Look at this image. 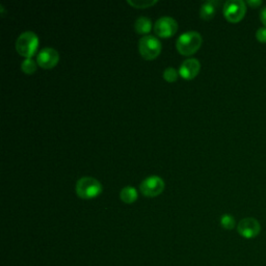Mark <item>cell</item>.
<instances>
[{
	"label": "cell",
	"instance_id": "ba28073f",
	"mask_svg": "<svg viewBox=\"0 0 266 266\" xmlns=\"http://www.w3.org/2000/svg\"><path fill=\"white\" fill-rule=\"evenodd\" d=\"M177 21L169 16H163L160 17L154 25V29L155 32L159 35V36H171L173 35L176 30H177Z\"/></svg>",
	"mask_w": 266,
	"mask_h": 266
},
{
	"label": "cell",
	"instance_id": "6da1fadb",
	"mask_svg": "<svg viewBox=\"0 0 266 266\" xmlns=\"http://www.w3.org/2000/svg\"><path fill=\"white\" fill-rule=\"evenodd\" d=\"M202 44V35L195 30H188L181 33L176 41L178 51L184 55L195 53Z\"/></svg>",
	"mask_w": 266,
	"mask_h": 266
},
{
	"label": "cell",
	"instance_id": "30bf717a",
	"mask_svg": "<svg viewBox=\"0 0 266 266\" xmlns=\"http://www.w3.org/2000/svg\"><path fill=\"white\" fill-rule=\"evenodd\" d=\"M201 64L197 58H187L182 62L179 68V74L185 79H192L199 73Z\"/></svg>",
	"mask_w": 266,
	"mask_h": 266
},
{
	"label": "cell",
	"instance_id": "8992f818",
	"mask_svg": "<svg viewBox=\"0 0 266 266\" xmlns=\"http://www.w3.org/2000/svg\"><path fill=\"white\" fill-rule=\"evenodd\" d=\"M140 192L147 197H155L159 195L165 188V182L159 176L152 175L145 178L140 185Z\"/></svg>",
	"mask_w": 266,
	"mask_h": 266
},
{
	"label": "cell",
	"instance_id": "2e32d148",
	"mask_svg": "<svg viewBox=\"0 0 266 266\" xmlns=\"http://www.w3.org/2000/svg\"><path fill=\"white\" fill-rule=\"evenodd\" d=\"M21 68H22L23 72H25L26 74H31V73H33L36 70V64H35L33 58L28 57V58H25L22 62Z\"/></svg>",
	"mask_w": 266,
	"mask_h": 266
},
{
	"label": "cell",
	"instance_id": "7c38bea8",
	"mask_svg": "<svg viewBox=\"0 0 266 266\" xmlns=\"http://www.w3.org/2000/svg\"><path fill=\"white\" fill-rule=\"evenodd\" d=\"M152 22L151 19L145 16L138 17L134 22V28L138 33H148L151 30Z\"/></svg>",
	"mask_w": 266,
	"mask_h": 266
},
{
	"label": "cell",
	"instance_id": "5b68a950",
	"mask_svg": "<svg viewBox=\"0 0 266 266\" xmlns=\"http://www.w3.org/2000/svg\"><path fill=\"white\" fill-rule=\"evenodd\" d=\"M245 13L247 8L242 0H228L223 6V15L228 21L232 23L242 20Z\"/></svg>",
	"mask_w": 266,
	"mask_h": 266
},
{
	"label": "cell",
	"instance_id": "52a82bcc",
	"mask_svg": "<svg viewBox=\"0 0 266 266\" xmlns=\"http://www.w3.org/2000/svg\"><path fill=\"white\" fill-rule=\"evenodd\" d=\"M237 231L243 238L252 239L260 234L261 226L256 218L245 217L238 222Z\"/></svg>",
	"mask_w": 266,
	"mask_h": 266
},
{
	"label": "cell",
	"instance_id": "5bb4252c",
	"mask_svg": "<svg viewBox=\"0 0 266 266\" xmlns=\"http://www.w3.org/2000/svg\"><path fill=\"white\" fill-rule=\"evenodd\" d=\"M220 224L226 230H232L236 224L235 218L231 214H222L220 217Z\"/></svg>",
	"mask_w": 266,
	"mask_h": 266
},
{
	"label": "cell",
	"instance_id": "3957f363",
	"mask_svg": "<svg viewBox=\"0 0 266 266\" xmlns=\"http://www.w3.org/2000/svg\"><path fill=\"white\" fill-rule=\"evenodd\" d=\"M37 45H39V39L37 35L33 31H24L22 32L16 41V49L17 51L25 56L26 58L31 57L35 52Z\"/></svg>",
	"mask_w": 266,
	"mask_h": 266
},
{
	"label": "cell",
	"instance_id": "9a60e30c",
	"mask_svg": "<svg viewBox=\"0 0 266 266\" xmlns=\"http://www.w3.org/2000/svg\"><path fill=\"white\" fill-rule=\"evenodd\" d=\"M156 0H128V4L137 9H145L155 5Z\"/></svg>",
	"mask_w": 266,
	"mask_h": 266
},
{
	"label": "cell",
	"instance_id": "8fae6325",
	"mask_svg": "<svg viewBox=\"0 0 266 266\" xmlns=\"http://www.w3.org/2000/svg\"><path fill=\"white\" fill-rule=\"evenodd\" d=\"M217 2L215 0H208V2H205L200 9V16L202 19L205 20H209L211 18H213V16L215 15L216 12V7H217Z\"/></svg>",
	"mask_w": 266,
	"mask_h": 266
},
{
	"label": "cell",
	"instance_id": "4fadbf2b",
	"mask_svg": "<svg viewBox=\"0 0 266 266\" xmlns=\"http://www.w3.org/2000/svg\"><path fill=\"white\" fill-rule=\"evenodd\" d=\"M120 197L125 203H132L137 199L136 189L132 186H125L121 189Z\"/></svg>",
	"mask_w": 266,
	"mask_h": 266
},
{
	"label": "cell",
	"instance_id": "277c9868",
	"mask_svg": "<svg viewBox=\"0 0 266 266\" xmlns=\"http://www.w3.org/2000/svg\"><path fill=\"white\" fill-rule=\"evenodd\" d=\"M138 49L144 58L153 59L160 53L161 43L156 36L146 34L138 41Z\"/></svg>",
	"mask_w": 266,
	"mask_h": 266
},
{
	"label": "cell",
	"instance_id": "ac0fdd59",
	"mask_svg": "<svg viewBox=\"0 0 266 266\" xmlns=\"http://www.w3.org/2000/svg\"><path fill=\"white\" fill-rule=\"evenodd\" d=\"M256 39L260 43H266V27H261L256 31Z\"/></svg>",
	"mask_w": 266,
	"mask_h": 266
},
{
	"label": "cell",
	"instance_id": "9c48e42d",
	"mask_svg": "<svg viewBox=\"0 0 266 266\" xmlns=\"http://www.w3.org/2000/svg\"><path fill=\"white\" fill-rule=\"evenodd\" d=\"M59 59L58 52L51 47H45L36 55V62L41 67L49 69L56 65Z\"/></svg>",
	"mask_w": 266,
	"mask_h": 266
},
{
	"label": "cell",
	"instance_id": "e0dca14e",
	"mask_svg": "<svg viewBox=\"0 0 266 266\" xmlns=\"http://www.w3.org/2000/svg\"><path fill=\"white\" fill-rule=\"evenodd\" d=\"M178 77V73L176 71V69H174L173 67H168L165 69L163 71V78L170 83H173L177 79Z\"/></svg>",
	"mask_w": 266,
	"mask_h": 266
},
{
	"label": "cell",
	"instance_id": "7a4b0ae2",
	"mask_svg": "<svg viewBox=\"0 0 266 266\" xmlns=\"http://www.w3.org/2000/svg\"><path fill=\"white\" fill-rule=\"evenodd\" d=\"M76 193L83 199H92L102 191L100 181L93 177H83L76 182Z\"/></svg>",
	"mask_w": 266,
	"mask_h": 266
},
{
	"label": "cell",
	"instance_id": "ffe728a7",
	"mask_svg": "<svg viewBox=\"0 0 266 266\" xmlns=\"http://www.w3.org/2000/svg\"><path fill=\"white\" fill-rule=\"evenodd\" d=\"M250 7H252V8H254V9H256V8H259L261 5H262V2H260V0H249V2L247 3Z\"/></svg>",
	"mask_w": 266,
	"mask_h": 266
},
{
	"label": "cell",
	"instance_id": "d6986e66",
	"mask_svg": "<svg viewBox=\"0 0 266 266\" xmlns=\"http://www.w3.org/2000/svg\"><path fill=\"white\" fill-rule=\"evenodd\" d=\"M260 20L263 23L264 27H266V7H264L260 12Z\"/></svg>",
	"mask_w": 266,
	"mask_h": 266
}]
</instances>
